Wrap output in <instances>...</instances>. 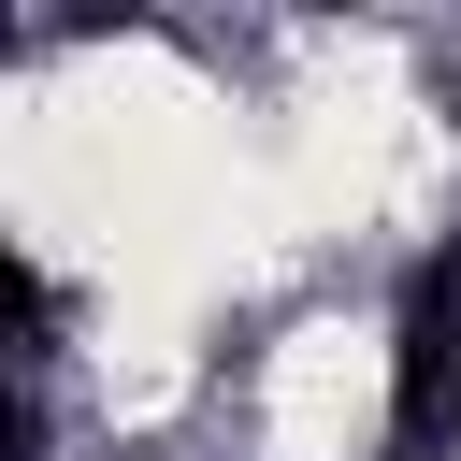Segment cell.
<instances>
[{
  "instance_id": "6da1fadb",
  "label": "cell",
  "mask_w": 461,
  "mask_h": 461,
  "mask_svg": "<svg viewBox=\"0 0 461 461\" xmlns=\"http://www.w3.org/2000/svg\"><path fill=\"white\" fill-rule=\"evenodd\" d=\"M389 432V317L331 303L259 346V461H360Z\"/></svg>"
}]
</instances>
